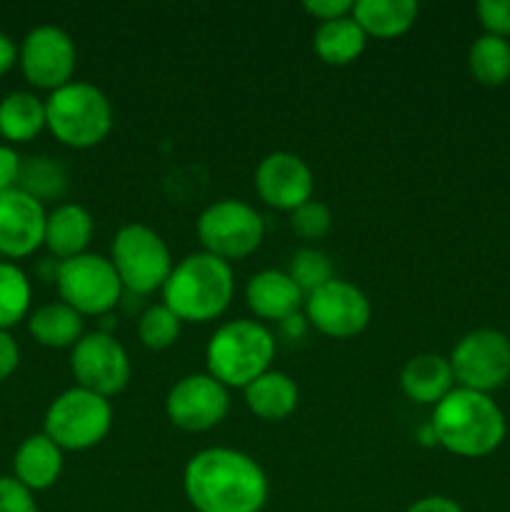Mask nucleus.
Wrapping results in <instances>:
<instances>
[{
  "instance_id": "obj_1",
  "label": "nucleus",
  "mask_w": 510,
  "mask_h": 512,
  "mask_svg": "<svg viewBox=\"0 0 510 512\" xmlns=\"http://www.w3.org/2000/svg\"><path fill=\"white\" fill-rule=\"evenodd\" d=\"M183 490L195 512H263L268 475L255 458L235 448H205L188 460Z\"/></svg>"
},
{
  "instance_id": "obj_2",
  "label": "nucleus",
  "mask_w": 510,
  "mask_h": 512,
  "mask_svg": "<svg viewBox=\"0 0 510 512\" xmlns=\"http://www.w3.org/2000/svg\"><path fill=\"white\" fill-rule=\"evenodd\" d=\"M435 440L458 458H485L505 440V415L490 395L455 385L433 408Z\"/></svg>"
},
{
  "instance_id": "obj_3",
  "label": "nucleus",
  "mask_w": 510,
  "mask_h": 512,
  "mask_svg": "<svg viewBox=\"0 0 510 512\" xmlns=\"http://www.w3.org/2000/svg\"><path fill=\"white\" fill-rule=\"evenodd\" d=\"M160 293L163 305L178 315L180 323H210L233 303V265L205 250L190 253L175 263Z\"/></svg>"
},
{
  "instance_id": "obj_4",
  "label": "nucleus",
  "mask_w": 510,
  "mask_h": 512,
  "mask_svg": "<svg viewBox=\"0 0 510 512\" xmlns=\"http://www.w3.org/2000/svg\"><path fill=\"white\" fill-rule=\"evenodd\" d=\"M275 348V335L260 320H230L210 335L205 365L208 373L228 390H245L255 378L268 373L275 360Z\"/></svg>"
},
{
  "instance_id": "obj_5",
  "label": "nucleus",
  "mask_w": 510,
  "mask_h": 512,
  "mask_svg": "<svg viewBox=\"0 0 510 512\" xmlns=\"http://www.w3.org/2000/svg\"><path fill=\"white\" fill-rule=\"evenodd\" d=\"M45 128L68 148H95L113 130V103L93 83L73 80L45 100Z\"/></svg>"
},
{
  "instance_id": "obj_6",
  "label": "nucleus",
  "mask_w": 510,
  "mask_h": 512,
  "mask_svg": "<svg viewBox=\"0 0 510 512\" xmlns=\"http://www.w3.org/2000/svg\"><path fill=\"white\" fill-rule=\"evenodd\" d=\"M110 263L123 283L125 293L138 298L163 290L175 263L163 235L150 225L128 223L115 233L110 245Z\"/></svg>"
},
{
  "instance_id": "obj_7",
  "label": "nucleus",
  "mask_w": 510,
  "mask_h": 512,
  "mask_svg": "<svg viewBox=\"0 0 510 512\" xmlns=\"http://www.w3.org/2000/svg\"><path fill=\"white\" fill-rule=\"evenodd\" d=\"M113 428V405L108 398L90 390L68 388L45 410L43 433L60 450L80 453L90 450L108 438Z\"/></svg>"
},
{
  "instance_id": "obj_8",
  "label": "nucleus",
  "mask_w": 510,
  "mask_h": 512,
  "mask_svg": "<svg viewBox=\"0 0 510 512\" xmlns=\"http://www.w3.org/2000/svg\"><path fill=\"white\" fill-rule=\"evenodd\" d=\"M195 230L205 253L228 263L253 255L265 238L263 215L245 200L235 198L210 203L200 213Z\"/></svg>"
},
{
  "instance_id": "obj_9",
  "label": "nucleus",
  "mask_w": 510,
  "mask_h": 512,
  "mask_svg": "<svg viewBox=\"0 0 510 512\" xmlns=\"http://www.w3.org/2000/svg\"><path fill=\"white\" fill-rule=\"evenodd\" d=\"M55 288H58L60 300L83 318L85 315L103 318L120 303L125 293L110 258L98 253L60 260Z\"/></svg>"
},
{
  "instance_id": "obj_10",
  "label": "nucleus",
  "mask_w": 510,
  "mask_h": 512,
  "mask_svg": "<svg viewBox=\"0 0 510 512\" xmlns=\"http://www.w3.org/2000/svg\"><path fill=\"white\" fill-rule=\"evenodd\" d=\"M448 360L458 388L490 395L510 378V338L493 328L473 330L455 343Z\"/></svg>"
},
{
  "instance_id": "obj_11",
  "label": "nucleus",
  "mask_w": 510,
  "mask_h": 512,
  "mask_svg": "<svg viewBox=\"0 0 510 512\" xmlns=\"http://www.w3.org/2000/svg\"><path fill=\"white\" fill-rule=\"evenodd\" d=\"M70 370L80 388L98 393L103 398L123 393L130 383L133 365H130L128 350L115 340L113 333H85L70 350Z\"/></svg>"
},
{
  "instance_id": "obj_12",
  "label": "nucleus",
  "mask_w": 510,
  "mask_h": 512,
  "mask_svg": "<svg viewBox=\"0 0 510 512\" xmlns=\"http://www.w3.org/2000/svg\"><path fill=\"white\" fill-rule=\"evenodd\" d=\"M18 63L33 88L53 93L73 83L78 50L68 30L60 25H35L20 43Z\"/></svg>"
},
{
  "instance_id": "obj_13",
  "label": "nucleus",
  "mask_w": 510,
  "mask_h": 512,
  "mask_svg": "<svg viewBox=\"0 0 510 512\" xmlns=\"http://www.w3.org/2000/svg\"><path fill=\"white\" fill-rule=\"evenodd\" d=\"M305 318L318 333L335 340H348L363 333L373 318L370 300L358 285L333 278L323 288L305 295Z\"/></svg>"
},
{
  "instance_id": "obj_14",
  "label": "nucleus",
  "mask_w": 510,
  "mask_h": 512,
  "mask_svg": "<svg viewBox=\"0 0 510 512\" xmlns=\"http://www.w3.org/2000/svg\"><path fill=\"white\" fill-rule=\"evenodd\" d=\"M230 410V393L210 373L180 378L165 398V415L183 433H208L218 428Z\"/></svg>"
},
{
  "instance_id": "obj_15",
  "label": "nucleus",
  "mask_w": 510,
  "mask_h": 512,
  "mask_svg": "<svg viewBox=\"0 0 510 512\" xmlns=\"http://www.w3.org/2000/svg\"><path fill=\"white\" fill-rule=\"evenodd\" d=\"M253 183L263 203L275 210H288V213L313 200L315 190L310 165L288 150H275L265 155L255 168Z\"/></svg>"
},
{
  "instance_id": "obj_16",
  "label": "nucleus",
  "mask_w": 510,
  "mask_h": 512,
  "mask_svg": "<svg viewBox=\"0 0 510 512\" xmlns=\"http://www.w3.org/2000/svg\"><path fill=\"white\" fill-rule=\"evenodd\" d=\"M45 205L13 188L0 193V255L8 260L28 258L45 243Z\"/></svg>"
},
{
  "instance_id": "obj_17",
  "label": "nucleus",
  "mask_w": 510,
  "mask_h": 512,
  "mask_svg": "<svg viewBox=\"0 0 510 512\" xmlns=\"http://www.w3.org/2000/svg\"><path fill=\"white\" fill-rule=\"evenodd\" d=\"M245 303L255 318L283 323L290 315L300 313L305 293L295 285L288 270H260L245 285Z\"/></svg>"
},
{
  "instance_id": "obj_18",
  "label": "nucleus",
  "mask_w": 510,
  "mask_h": 512,
  "mask_svg": "<svg viewBox=\"0 0 510 512\" xmlns=\"http://www.w3.org/2000/svg\"><path fill=\"white\" fill-rule=\"evenodd\" d=\"M95 233V220L88 208L78 203L55 205L45 220V248L50 258L70 260L88 250Z\"/></svg>"
},
{
  "instance_id": "obj_19",
  "label": "nucleus",
  "mask_w": 510,
  "mask_h": 512,
  "mask_svg": "<svg viewBox=\"0 0 510 512\" xmlns=\"http://www.w3.org/2000/svg\"><path fill=\"white\" fill-rule=\"evenodd\" d=\"M455 388L450 360L438 353L413 355L400 370V390L415 405H438Z\"/></svg>"
},
{
  "instance_id": "obj_20",
  "label": "nucleus",
  "mask_w": 510,
  "mask_h": 512,
  "mask_svg": "<svg viewBox=\"0 0 510 512\" xmlns=\"http://www.w3.org/2000/svg\"><path fill=\"white\" fill-rule=\"evenodd\" d=\"M60 473H63V450L45 433L28 435L15 450L13 478L33 493L53 488Z\"/></svg>"
},
{
  "instance_id": "obj_21",
  "label": "nucleus",
  "mask_w": 510,
  "mask_h": 512,
  "mask_svg": "<svg viewBox=\"0 0 510 512\" xmlns=\"http://www.w3.org/2000/svg\"><path fill=\"white\" fill-rule=\"evenodd\" d=\"M243 395L245 405H248L255 418L265 420V423H278V420H285L288 415L295 413L300 390L288 373L268 370L260 378H255L243 390Z\"/></svg>"
},
{
  "instance_id": "obj_22",
  "label": "nucleus",
  "mask_w": 510,
  "mask_h": 512,
  "mask_svg": "<svg viewBox=\"0 0 510 512\" xmlns=\"http://www.w3.org/2000/svg\"><path fill=\"white\" fill-rule=\"evenodd\" d=\"M420 5L415 0H355L353 18L363 33L390 40L408 33L415 25Z\"/></svg>"
},
{
  "instance_id": "obj_23",
  "label": "nucleus",
  "mask_w": 510,
  "mask_h": 512,
  "mask_svg": "<svg viewBox=\"0 0 510 512\" xmlns=\"http://www.w3.org/2000/svg\"><path fill=\"white\" fill-rule=\"evenodd\" d=\"M45 130V100L30 90H13L0 98V135L8 143H30Z\"/></svg>"
},
{
  "instance_id": "obj_24",
  "label": "nucleus",
  "mask_w": 510,
  "mask_h": 512,
  "mask_svg": "<svg viewBox=\"0 0 510 512\" xmlns=\"http://www.w3.org/2000/svg\"><path fill=\"white\" fill-rule=\"evenodd\" d=\"M28 330L35 343L45 348H70L85 335L83 315L75 313L63 300L45 303L28 315Z\"/></svg>"
},
{
  "instance_id": "obj_25",
  "label": "nucleus",
  "mask_w": 510,
  "mask_h": 512,
  "mask_svg": "<svg viewBox=\"0 0 510 512\" xmlns=\"http://www.w3.org/2000/svg\"><path fill=\"white\" fill-rule=\"evenodd\" d=\"M365 43H368V35L355 23L353 13L320 23L313 35L315 55L328 65H350L363 55Z\"/></svg>"
},
{
  "instance_id": "obj_26",
  "label": "nucleus",
  "mask_w": 510,
  "mask_h": 512,
  "mask_svg": "<svg viewBox=\"0 0 510 512\" xmlns=\"http://www.w3.org/2000/svg\"><path fill=\"white\" fill-rule=\"evenodd\" d=\"M68 168L60 163V158L48 153L30 155L23 158L20 165V178H18V190L28 193L30 198H35L38 203H50V200H60L68 193Z\"/></svg>"
},
{
  "instance_id": "obj_27",
  "label": "nucleus",
  "mask_w": 510,
  "mask_h": 512,
  "mask_svg": "<svg viewBox=\"0 0 510 512\" xmlns=\"http://www.w3.org/2000/svg\"><path fill=\"white\" fill-rule=\"evenodd\" d=\"M470 75L480 85H503L510 78V43L508 38L483 33L468 50Z\"/></svg>"
},
{
  "instance_id": "obj_28",
  "label": "nucleus",
  "mask_w": 510,
  "mask_h": 512,
  "mask_svg": "<svg viewBox=\"0 0 510 512\" xmlns=\"http://www.w3.org/2000/svg\"><path fill=\"white\" fill-rule=\"evenodd\" d=\"M33 288L23 270L10 260H0V330H10L30 313Z\"/></svg>"
},
{
  "instance_id": "obj_29",
  "label": "nucleus",
  "mask_w": 510,
  "mask_h": 512,
  "mask_svg": "<svg viewBox=\"0 0 510 512\" xmlns=\"http://www.w3.org/2000/svg\"><path fill=\"white\" fill-rule=\"evenodd\" d=\"M180 323L178 315L168 308V305H150L140 313L138 318V338L148 350H165L175 345L180 338Z\"/></svg>"
},
{
  "instance_id": "obj_30",
  "label": "nucleus",
  "mask_w": 510,
  "mask_h": 512,
  "mask_svg": "<svg viewBox=\"0 0 510 512\" xmlns=\"http://www.w3.org/2000/svg\"><path fill=\"white\" fill-rule=\"evenodd\" d=\"M288 275L295 280L300 290L305 295L313 293V290L323 288L325 283L335 278L333 260L328 258V253H323L320 248H300L295 250L293 258H290Z\"/></svg>"
},
{
  "instance_id": "obj_31",
  "label": "nucleus",
  "mask_w": 510,
  "mask_h": 512,
  "mask_svg": "<svg viewBox=\"0 0 510 512\" xmlns=\"http://www.w3.org/2000/svg\"><path fill=\"white\" fill-rule=\"evenodd\" d=\"M290 228L303 240H320L333 228V213L320 200H308L290 213Z\"/></svg>"
},
{
  "instance_id": "obj_32",
  "label": "nucleus",
  "mask_w": 510,
  "mask_h": 512,
  "mask_svg": "<svg viewBox=\"0 0 510 512\" xmlns=\"http://www.w3.org/2000/svg\"><path fill=\"white\" fill-rule=\"evenodd\" d=\"M480 25L488 35L508 38L510 35V0H480L475 5Z\"/></svg>"
},
{
  "instance_id": "obj_33",
  "label": "nucleus",
  "mask_w": 510,
  "mask_h": 512,
  "mask_svg": "<svg viewBox=\"0 0 510 512\" xmlns=\"http://www.w3.org/2000/svg\"><path fill=\"white\" fill-rule=\"evenodd\" d=\"M0 512H38L33 490L25 488L13 475H0Z\"/></svg>"
},
{
  "instance_id": "obj_34",
  "label": "nucleus",
  "mask_w": 510,
  "mask_h": 512,
  "mask_svg": "<svg viewBox=\"0 0 510 512\" xmlns=\"http://www.w3.org/2000/svg\"><path fill=\"white\" fill-rule=\"evenodd\" d=\"M20 165H23V158L18 150L8 143H0V193L18 188Z\"/></svg>"
},
{
  "instance_id": "obj_35",
  "label": "nucleus",
  "mask_w": 510,
  "mask_h": 512,
  "mask_svg": "<svg viewBox=\"0 0 510 512\" xmlns=\"http://www.w3.org/2000/svg\"><path fill=\"white\" fill-rule=\"evenodd\" d=\"M353 0H305V13L313 15L320 23H328V20L345 18V15L353 13Z\"/></svg>"
},
{
  "instance_id": "obj_36",
  "label": "nucleus",
  "mask_w": 510,
  "mask_h": 512,
  "mask_svg": "<svg viewBox=\"0 0 510 512\" xmlns=\"http://www.w3.org/2000/svg\"><path fill=\"white\" fill-rule=\"evenodd\" d=\"M20 365L18 340L10 335V330H0V383L8 380Z\"/></svg>"
},
{
  "instance_id": "obj_37",
  "label": "nucleus",
  "mask_w": 510,
  "mask_h": 512,
  "mask_svg": "<svg viewBox=\"0 0 510 512\" xmlns=\"http://www.w3.org/2000/svg\"><path fill=\"white\" fill-rule=\"evenodd\" d=\"M405 512H465L455 503L453 498H445V495H428V498L415 500Z\"/></svg>"
},
{
  "instance_id": "obj_38",
  "label": "nucleus",
  "mask_w": 510,
  "mask_h": 512,
  "mask_svg": "<svg viewBox=\"0 0 510 512\" xmlns=\"http://www.w3.org/2000/svg\"><path fill=\"white\" fill-rule=\"evenodd\" d=\"M280 325V335H283L285 340H303L305 338V333H308V318H305V315H300V313H295V315H290V318H285L283 323H278Z\"/></svg>"
},
{
  "instance_id": "obj_39",
  "label": "nucleus",
  "mask_w": 510,
  "mask_h": 512,
  "mask_svg": "<svg viewBox=\"0 0 510 512\" xmlns=\"http://www.w3.org/2000/svg\"><path fill=\"white\" fill-rule=\"evenodd\" d=\"M15 63H18V45L8 33L0 30V75L8 73Z\"/></svg>"
}]
</instances>
